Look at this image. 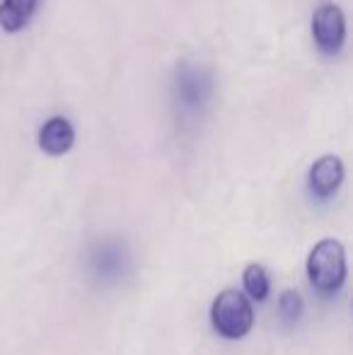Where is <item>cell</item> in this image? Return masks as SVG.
I'll return each instance as SVG.
<instances>
[{
    "instance_id": "obj_4",
    "label": "cell",
    "mask_w": 353,
    "mask_h": 355,
    "mask_svg": "<svg viewBox=\"0 0 353 355\" xmlns=\"http://www.w3.org/2000/svg\"><path fill=\"white\" fill-rule=\"evenodd\" d=\"M344 182V162L339 155H322L310 167V189L315 196L329 198Z\"/></svg>"
},
{
    "instance_id": "obj_9",
    "label": "cell",
    "mask_w": 353,
    "mask_h": 355,
    "mask_svg": "<svg viewBox=\"0 0 353 355\" xmlns=\"http://www.w3.org/2000/svg\"><path fill=\"white\" fill-rule=\"evenodd\" d=\"M302 309H305V304H302L300 293L298 290H283L281 297H278V314H281L283 322L295 324L300 319Z\"/></svg>"
},
{
    "instance_id": "obj_5",
    "label": "cell",
    "mask_w": 353,
    "mask_h": 355,
    "mask_svg": "<svg viewBox=\"0 0 353 355\" xmlns=\"http://www.w3.org/2000/svg\"><path fill=\"white\" fill-rule=\"evenodd\" d=\"M211 73L201 71L198 66H182V71L177 73V94L187 107L196 109L211 94Z\"/></svg>"
},
{
    "instance_id": "obj_8",
    "label": "cell",
    "mask_w": 353,
    "mask_h": 355,
    "mask_svg": "<svg viewBox=\"0 0 353 355\" xmlns=\"http://www.w3.org/2000/svg\"><path fill=\"white\" fill-rule=\"evenodd\" d=\"M242 283H245L247 295L257 302H264L268 290H271V283H268V276L261 263H247L245 271H242Z\"/></svg>"
},
{
    "instance_id": "obj_1",
    "label": "cell",
    "mask_w": 353,
    "mask_h": 355,
    "mask_svg": "<svg viewBox=\"0 0 353 355\" xmlns=\"http://www.w3.org/2000/svg\"><path fill=\"white\" fill-rule=\"evenodd\" d=\"M211 327L223 338H245L255 327V307L250 297L235 288H227L218 293L211 304Z\"/></svg>"
},
{
    "instance_id": "obj_7",
    "label": "cell",
    "mask_w": 353,
    "mask_h": 355,
    "mask_svg": "<svg viewBox=\"0 0 353 355\" xmlns=\"http://www.w3.org/2000/svg\"><path fill=\"white\" fill-rule=\"evenodd\" d=\"M39 0H0V27L5 32H19L29 22Z\"/></svg>"
},
{
    "instance_id": "obj_2",
    "label": "cell",
    "mask_w": 353,
    "mask_h": 355,
    "mask_svg": "<svg viewBox=\"0 0 353 355\" xmlns=\"http://www.w3.org/2000/svg\"><path fill=\"white\" fill-rule=\"evenodd\" d=\"M307 278L320 293L332 295L339 293L341 285L346 283V249L339 239H322L312 247L307 257Z\"/></svg>"
},
{
    "instance_id": "obj_3",
    "label": "cell",
    "mask_w": 353,
    "mask_h": 355,
    "mask_svg": "<svg viewBox=\"0 0 353 355\" xmlns=\"http://www.w3.org/2000/svg\"><path fill=\"white\" fill-rule=\"evenodd\" d=\"M312 37L325 53H339L346 42V19L344 10L336 3H320L312 15Z\"/></svg>"
},
{
    "instance_id": "obj_6",
    "label": "cell",
    "mask_w": 353,
    "mask_h": 355,
    "mask_svg": "<svg viewBox=\"0 0 353 355\" xmlns=\"http://www.w3.org/2000/svg\"><path fill=\"white\" fill-rule=\"evenodd\" d=\"M37 143L46 155H53V157L66 155L73 148V143H76V128H73V123L66 116H51L39 128Z\"/></svg>"
}]
</instances>
